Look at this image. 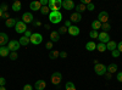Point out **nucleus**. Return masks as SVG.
Segmentation results:
<instances>
[{
	"label": "nucleus",
	"instance_id": "obj_1",
	"mask_svg": "<svg viewBox=\"0 0 122 90\" xmlns=\"http://www.w3.org/2000/svg\"><path fill=\"white\" fill-rule=\"evenodd\" d=\"M49 21H50V23H53V24L60 23L61 21H62V14H61L60 11H57V12H51V11H50V14H49Z\"/></svg>",
	"mask_w": 122,
	"mask_h": 90
},
{
	"label": "nucleus",
	"instance_id": "obj_2",
	"mask_svg": "<svg viewBox=\"0 0 122 90\" xmlns=\"http://www.w3.org/2000/svg\"><path fill=\"white\" fill-rule=\"evenodd\" d=\"M50 81H51V84L53 85H59L61 83V81H62V74H61L60 72H54L51 74V78H50Z\"/></svg>",
	"mask_w": 122,
	"mask_h": 90
},
{
	"label": "nucleus",
	"instance_id": "obj_3",
	"mask_svg": "<svg viewBox=\"0 0 122 90\" xmlns=\"http://www.w3.org/2000/svg\"><path fill=\"white\" fill-rule=\"evenodd\" d=\"M15 31L20 34H25V32L27 31V24L23 21H17L15 26Z\"/></svg>",
	"mask_w": 122,
	"mask_h": 90
},
{
	"label": "nucleus",
	"instance_id": "obj_4",
	"mask_svg": "<svg viewBox=\"0 0 122 90\" xmlns=\"http://www.w3.org/2000/svg\"><path fill=\"white\" fill-rule=\"evenodd\" d=\"M29 40H30V43H32L33 45H39L40 43L43 42V35L40 33H33L32 37L29 38Z\"/></svg>",
	"mask_w": 122,
	"mask_h": 90
},
{
	"label": "nucleus",
	"instance_id": "obj_5",
	"mask_svg": "<svg viewBox=\"0 0 122 90\" xmlns=\"http://www.w3.org/2000/svg\"><path fill=\"white\" fill-rule=\"evenodd\" d=\"M94 72L98 74V76H104L106 72H107V69H106V66L103 65V63H98L94 66Z\"/></svg>",
	"mask_w": 122,
	"mask_h": 90
},
{
	"label": "nucleus",
	"instance_id": "obj_6",
	"mask_svg": "<svg viewBox=\"0 0 122 90\" xmlns=\"http://www.w3.org/2000/svg\"><path fill=\"white\" fill-rule=\"evenodd\" d=\"M20 43L18 40H10L9 44H7V49L10 50V52H12V51H17V50L20 49Z\"/></svg>",
	"mask_w": 122,
	"mask_h": 90
},
{
	"label": "nucleus",
	"instance_id": "obj_7",
	"mask_svg": "<svg viewBox=\"0 0 122 90\" xmlns=\"http://www.w3.org/2000/svg\"><path fill=\"white\" fill-rule=\"evenodd\" d=\"M98 21L103 24V23H107L109 21V14L106 11H101L99 15H98Z\"/></svg>",
	"mask_w": 122,
	"mask_h": 90
},
{
	"label": "nucleus",
	"instance_id": "obj_8",
	"mask_svg": "<svg viewBox=\"0 0 122 90\" xmlns=\"http://www.w3.org/2000/svg\"><path fill=\"white\" fill-rule=\"evenodd\" d=\"M98 38H99L100 43L107 44V43L110 42V35H109V33H105V32H100L99 35H98Z\"/></svg>",
	"mask_w": 122,
	"mask_h": 90
},
{
	"label": "nucleus",
	"instance_id": "obj_9",
	"mask_svg": "<svg viewBox=\"0 0 122 90\" xmlns=\"http://www.w3.org/2000/svg\"><path fill=\"white\" fill-rule=\"evenodd\" d=\"M22 21L27 24V23H32L34 21V17L32 15V12H25L22 16Z\"/></svg>",
	"mask_w": 122,
	"mask_h": 90
},
{
	"label": "nucleus",
	"instance_id": "obj_10",
	"mask_svg": "<svg viewBox=\"0 0 122 90\" xmlns=\"http://www.w3.org/2000/svg\"><path fill=\"white\" fill-rule=\"evenodd\" d=\"M79 32H81V29H79L77 26H71V27L67 29V33H68L70 35H72V37H77V35L79 34Z\"/></svg>",
	"mask_w": 122,
	"mask_h": 90
},
{
	"label": "nucleus",
	"instance_id": "obj_11",
	"mask_svg": "<svg viewBox=\"0 0 122 90\" xmlns=\"http://www.w3.org/2000/svg\"><path fill=\"white\" fill-rule=\"evenodd\" d=\"M62 7L65 10H73L76 7V5L72 0H65V1H62Z\"/></svg>",
	"mask_w": 122,
	"mask_h": 90
},
{
	"label": "nucleus",
	"instance_id": "obj_12",
	"mask_svg": "<svg viewBox=\"0 0 122 90\" xmlns=\"http://www.w3.org/2000/svg\"><path fill=\"white\" fill-rule=\"evenodd\" d=\"M71 22H75V23H78L82 21V14H78V12H73V14H71Z\"/></svg>",
	"mask_w": 122,
	"mask_h": 90
},
{
	"label": "nucleus",
	"instance_id": "obj_13",
	"mask_svg": "<svg viewBox=\"0 0 122 90\" xmlns=\"http://www.w3.org/2000/svg\"><path fill=\"white\" fill-rule=\"evenodd\" d=\"M9 37L6 33H3L0 32V46H5L6 44H9Z\"/></svg>",
	"mask_w": 122,
	"mask_h": 90
},
{
	"label": "nucleus",
	"instance_id": "obj_14",
	"mask_svg": "<svg viewBox=\"0 0 122 90\" xmlns=\"http://www.w3.org/2000/svg\"><path fill=\"white\" fill-rule=\"evenodd\" d=\"M61 35L57 33V31H53L51 33H50V42L51 43H57L60 40Z\"/></svg>",
	"mask_w": 122,
	"mask_h": 90
},
{
	"label": "nucleus",
	"instance_id": "obj_15",
	"mask_svg": "<svg viewBox=\"0 0 122 90\" xmlns=\"http://www.w3.org/2000/svg\"><path fill=\"white\" fill-rule=\"evenodd\" d=\"M29 9L32 10V11H40V9H42L40 1H32L29 4Z\"/></svg>",
	"mask_w": 122,
	"mask_h": 90
},
{
	"label": "nucleus",
	"instance_id": "obj_16",
	"mask_svg": "<svg viewBox=\"0 0 122 90\" xmlns=\"http://www.w3.org/2000/svg\"><path fill=\"white\" fill-rule=\"evenodd\" d=\"M34 88H36V90H44L45 88H46V83H45V81H37L36 82V84H34Z\"/></svg>",
	"mask_w": 122,
	"mask_h": 90
},
{
	"label": "nucleus",
	"instance_id": "obj_17",
	"mask_svg": "<svg viewBox=\"0 0 122 90\" xmlns=\"http://www.w3.org/2000/svg\"><path fill=\"white\" fill-rule=\"evenodd\" d=\"M116 49H117V43L114 42V40H110L106 44V50H109V51H111V52H112L114 50H116Z\"/></svg>",
	"mask_w": 122,
	"mask_h": 90
},
{
	"label": "nucleus",
	"instance_id": "obj_18",
	"mask_svg": "<svg viewBox=\"0 0 122 90\" xmlns=\"http://www.w3.org/2000/svg\"><path fill=\"white\" fill-rule=\"evenodd\" d=\"M16 22H17V18H11V17H10L9 19L5 21V26L7 28H12V27L16 26Z\"/></svg>",
	"mask_w": 122,
	"mask_h": 90
},
{
	"label": "nucleus",
	"instance_id": "obj_19",
	"mask_svg": "<svg viewBox=\"0 0 122 90\" xmlns=\"http://www.w3.org/2000/svg\"><path fill=\"white\" fill-rule=\"evenodd\" d=\"M86 50L87 51H94V50H97V44L94 43V42H88L87 44H86Z\"/></svg>",
	"mask_w": 122,
	"mask_h": 90
},
{
	"label": "nucleus",
	"instance_id": "obj_20",
	"mask_svg": "<svg viewBox=\"0 0 122 90\" xmlns=\"http://www.w3.org/2000/svg\"><path fill=\"white\" fill-rule=\"evenodd\" d=\"M10 55V50L7 46H0V56L1 57H7Z\"/></svg>",
	"mask_w": 122,
	"mask_h": 90
},
{
	"label": "nucleus",
	"instance_id": "obj_21",
	"mask_svg": "<svg viewBox=\"0 0 122 90\" xmlns=\"http://www.w3.org/2000/svg\"><path fill=\"white\" fill-rule=\"evenodd\" d=\"M117 68H118V66L116 65V63H110L107 67H106V69H107V72L109 73H115V72H117Z\"/></svg>",
	"mask_w": 122,
	"mask_h": 90
},
{
	"label": "nucleus",
	"instance_id": "obj_22",
	"mask_svg": "<svg viewBox=\"0 0 122 90\" xmlns=\"http://www.w3.org/2000/svg\"><path fill=\"white\" fill-rule=\"evenodd\" d=\"M18 43H20V45H22V46H27V45L30 43V40H29V38H27V37L22 35L21 38H20Z\"/></svg>",
	"mask_w": 122,
	"mask_h": 90
},
{
	"label": "nucleus",
	"instance_id": "obj_23",
	"mask_svg": "<svg viewBox=\"0 0 122 90\" xmlns=\"http://www.w3.org/2000/svg\"><path fill=\"white\" fill-rule=\"evenodd\" d=\"M21 7H22V4H21V1H20V0H16V1L12 4V11H15V12H18L20 10H21Z\"/></svg>",
	"mask_w": 122,
	"mask_h": 90
},
{
	"label": "nucleus",
	"instance_id": "obj_24",
	"mask_svg": "<svg viewBox=\"0 0 122 90\" xmlns=\"http://www.w3.org/2000/svg\"><path fill=\"white\" fill-rule=\"evenodd\" d=\"M60 57V51H57V50H51V51L49 52V58L51 60H56Z\"/></svg>",
	"mask_w": 122,
	"mask_h": 90
},
{
	"label": "nucleus",
	"instance_id": "obj_25",
	"mask_svg": "<svg viewBox=\"0 0 122 90\" xmlns=\"http://www.w3.org/2000/svg\"><path fill=\"white\" fill-rule=\"evenodd\" d=\"M75 9L77 10L76 12H78V14H82V12H84L86 10H87V6H86L84 4H82V3H81V4L76 5V7H75Z\"/></svg>",
	"mask_w": 122,
	"mask_h": 90
},
{
	"label": "nucleus",
	"instance_id": "obj_26",
	"mask_svg": "<svg viewBox=\"0 0 122 90\" xmlns=\"http://www.w3.org/2000/svg\"><path fill=\"white\" fill-rule=\"evenodd\" d=\"M100 28H101V23L98 21V19L92 22V29H93V31H98V29H100Z\"/></svg>",
	"mask_w": 122,
	"mask_h": 90
},
{
	"label": "nucleus",
	"instance_id": "obj_27",
	"mask_svg": "<svg viewBox=\"0 0 122 90\" xmlns=\"http://www.w3.org/2000/svg\"><path fill=\"white\" fill-rule=\"evenodd\" d=\"M97 50L99 52H104V51H106V44H104V43H99V44H97Z\"/></svg>",
	"mask_w": 122,
	"mask_h": 90
},
{
	"label": "nucleus",
	"instance_id": "obj_28",
	"mask_svg": "<svg viewBox=\"0 0 122 90\" xmlns=\"http://www.w3.org/2000/svg\"><path fill=\"white\" fill-rule=\"evenodd\" d=\"M65 90H77V89H76V86L72 82H67L65 84Z\"/></svg>",
	"mask_w": 122,
	"mask_h": 90
},
{
	"label": "nucleus",
	"instance_id": "obj_29",
	"mask_svg": "<svg viewBox=\"0 0 122 90\" xmlns=\"http://www.w3.org/2000/svg\"><path fill=\"white\" fill-rule=\"evenodd\" d=\"M100 29H103V32L107 33L110 29H111V26H110L109 22H107V23H103V24H101V28H100Z\"/></svg>",
	"mask_w": 122,
	"mask_h": 90
},
{
	"label": "nucleus",
	"instance_id": "obj_30",
	"mask_svg": "<svg viewBox=\"0 0 122 90\" xmlns=\"http://www.w3.org/2000/svg\"><path fill=\"white\" fill-rule=\"evenodd\" d=\"M9 58L11 60V61H16V60L18 58V54H17V51H12V52H10Z\"/></svg>",
	"mask_w": 122,
	"mask_h": 90
},
{
	"label": "nucleus",
	"instance_id": "obj_31",
	"mask_svg": "<svg viewBox=\"0 0 122 90\" xmlns=\"http://www.w3.org/2000/svg\"><path fill=\"white\" fill-rule=\"evenodd\" d=\"M57 33H59L60 35H62V34L67 33V28H66L65 26H61L60 28H57Z\"/></svg>",
	"mask_w": 122,
	"mask_h": 90
},
{
	"label": "nucleus",
	"instance_id": "obj_32",
	"mask_svg": "<svg viewBox=\"0 0 122 90\" xmlns=\"http://www.w3.org/2000/svg\"><path fill=\"white\" fill-rule=\"evenodd\" d=\"M40 12H42V15H49L50 14V9L48 6H42V9H40Z\"/></svg>",
	"mask_w": 122,
	"mask_h": 90
},
{
	"label": "nucleus",
	"instance_id": "obj_33",
	"mask_svg": "<svg viewBox=\"0 0 122 90\" xmlns=\"http://www.w3.org/2000/svg\"><path fill=\"white\" fill-rule=\"evenodd\" d=\"M89 35H90V38H92V39H95V38H98L99 33H98V31H93V29H92L90 33H89Z\"/></svg>",
	"mask_w": 122,
	"mask_h": 90
},
{
	"label": "nucleus",
	"instance_id": "obj_34",
	"mask_svg": "<svg viewBox=\"0 0 122 90\" xmlns=\"http://www.w3.org/2000/svg\"><path fill=\"white\" fill-rule=\"evenodd\" d=\"M55 5H56V0H49L48 1V7L49 9H53Z\"/></svg>",
	"mask_w": 122,
	"mask_h": 90
},
{
	"label": "nucleus",
	"instance_id": "obj_35",
	"mask_svg": "<svg viewBox=\"0 0 122 90\" xmlns=\"http://www.w3.org/2000/svg\"><path fill=\"white\" fill-rule=\"evenodd\" d=\"M94 9H95V6H94V4L93 3H90V4H88L87 5V10H88V11H94Z\"/></svg>",
	"mask_w": 122,
	"mask_h": 90
},
{
	"label": "nucleus",
	"instance_id": "obj_36",
	"mask_svg": "<svg viewBox=\"0 0 122 90\" xmlns=\"http://www.w3.org/2000/svg\"><path fill=\"white\" fill-rule=\"evenodd\" d=\"M0 9L3 10V12H6V11H7V9H9V5L4 3V4H1V6H0Z\"/></svg>",
	"mask_w": 122,
	"mask_h": 90
},
{
	"label": "nucleus",
	"instance_id": "obj_37",
	"mask_svg": "<svg viewBox=\"0 0 122 90\" xmlns=\"http://www.w3.org/2000/svg\"><path fill=\"white\" fill-rule=\"evenodd\" d=\"M120 54H121V52L118 51L117 49H116V50H114V51L111 52V55H112V57H115V58H116V57H118V56H120Z\"/></svg>",
	"mask_w": 122,
	"mask_h": 90
},
{
	"label": "nucleus",
	"instance_id": "obj_38",
	"mask_svg": "<svg viewBox=\"0 0 122 90\" xmlns=\"http://www.w3.org/2000/svg\"><path fill=\"white\" fill-rule=\"evenodd\" d=\"M53 44H54V43H51V42H48V43L45 44V47H46L48 50H50V51H51V49H53Z\"/></svg>",
	"mask_w": 122,
	"mask_h": 90
},
{
	"label": "nucleus",
	"instance_id": "obj_39",
	"mask_svg": "<svg viewBox=\"0 0 122 90\" xmlns=\"http://www.w3.org/2000/svg\"><path fill=\"white\" fill-rule=\"evenodd\" d=\"M5 84H6V79L5 78H0V86H5Z\"/></svg>",
	"mask_w": 122,
	"mask_h": 90
},
{
	"label": "nucleus",
	"instance_id": "obj_40",
	"mask_svg": "<svg viewBox=\"0 0 122 90\" xmlns=\"http://www.w3.org/2000/svg\"><path fill=\"white\" fill-rule=\"evenodd\" d=\"M32 34H33V33L30 32V31H28V29H27V31L25 32V34H23V35H25V37H27V38H30V37H32Z\"/></svg>",
	"mask_w": 122,
	"mask_h": 90
},
{
	"label": "nucleus",
	"instance_id": "obj_41",
	"mask_svg": "<svg viewBox=\"0 0 122 90\" xmlns=\"http://www.w3.org/2000/svg\"><path fill=\"white\" fill-rule=\"evenodd\" d=\"M104 77H105V79H107V81H110V79L112 78V74H111V73H109V72H106V73L104 74Z\"/></svg>",
	"mask_w": 122,
	"mask_h": 90
},
{
	"label": "nucleus",
	"instance_id": "obj_42",
	"mask_svg": "<svg viewBox=\"0 0 122 90\" xmlns=\"http://www.w3.org/2000/svg\"><path fill=\"white\" fill-rule=\"evenodd\" d=\"M116 79H117V81H118L120 83H122V72H118V73H117Z\"/></svg>",
	"mask_w": 122,
	"mask_h": 90
},
{
	"label": "nucleus",
	"instance_id": "obj_43",
	"mask_svg": "<svg viewBox=\"0 0 122 90\" xmlns=\"http://www.w3.org/2000/svg\"><path fill=\"white\" fill-rule=\"evenodd\" d=\"M60 57L61 58H66L67 57V52L66 51H60Z\"/></svg>",
	"mask_w": 122,
	"mask_h": 90
},
{
	"label": "nucleus",
	"instance_id": "obj_44",
	"mask_svg": "<svg viewBox=\"0 0 122 90\" xmlns=\"http://www.w3.org/2000/svg\"><path fill=\"white\" fill-rule=\"evenodd\" d=\"M22 90H33V89H32V85H30V84H26Z\"/></svg>",
	"mask_w": 122,
	"mask_h": 90
},
{
	"label": "nucleus",
	"instance_id": "obj_45",
	"mask_svg": "<svg viewBox=\"0 0 122 90\" xmlns=\"http://www.w3.org/2000/svg\"><path fill=\"white\" fill-rule=\"evenodd\" d=\"M117 50H118L120 52H122V40L120 43H117Z\"/></svg>",
	"mask_w": 122,
	"mask_h": 90
},
{
	"label": "nucleus",
	"instance_id": "obj_46",
	"mask_svg": "<svg viewBox=\"0 0 122 90\" xmlns=\"http://www.w3.org/2000/svg\"><path fill=\"white\" fill-rule=\"evenodd\" d=\"M9 18H10L9 14H7V12H4V14H3V19H5V21H6V19H9Z\"/></svg>",
	"mask_w": 122,
	"mask_h": 90
},
{
	"label": "nucleus",
	"instance_id": "obj_47",
	"mask_svg": "<svg viewBox=\"0 0 122 90\" xmlns=\"http://www.w3.org/2000/svg\"><path fill=\"white\" fill-rule=\"evenodd\" d=\"M48 1H49V0H42V1H40V5H42V6H46Z\"/></svg>",
	"mask_w": 122,
	"mask_h": 90
},
{
	"label": "nucleus",
	"instance_id": "obj_48",
	"mask_svg": "<svg viewBox=\"0 0 122 90\" xmlns=\"http://www.w3.org/2000/svg\"><path fill=\"white\" fill-rule=\"evenodd\" d=\"M33 24H34V26H37V27H38V26H40V24H42V23H40V22H39V21H34V22H33Z\"/></svg>",
	"mask_w": 122,
	"mask_h": 90
},
{
	"label": "nucleus",
	"instance_id": "obj_49",
	"mask_svg": "<svg viewBox=\"0 0 122 90\" xmlns=\"http://www.w3.org/2000/svg\"><path fill=\"white\" fill-rule=\"evenodd\" d=\"M3 14H4V12H3V10L0 9V17H3Z\"/></svg>",
	"mask_w": 122,
	"mask_h": 90
},
{
	"label": "nucleus",
	"instance_id": "obj_50",
	"mask_svg": "<svg viewBox=\"0 0 122 90\" xmlns=\"http://www.w3.org/2000/svg\"><path fill=\"white\" fill-rule=\"evenodd\" d=\"M0 90H6V88L5 86H0Z\"/></svg>",
	"mask_w": 122,
	"mask_h": 90
},
{
	"label": "nucleus",
	"instance_id": "obj_51",
	"mask_svg": "<svg viewBox=\"0 0 122 90\" xmlns=\"http://www.w3.org/2000/svg\"><path fill=\"white\" fill-rule=\"evenodd\" d=\"M34 90H36V89H34Z\"/></svg>",
	"mask_w": 122,
	"mask_h": 90
}]
</instances>
